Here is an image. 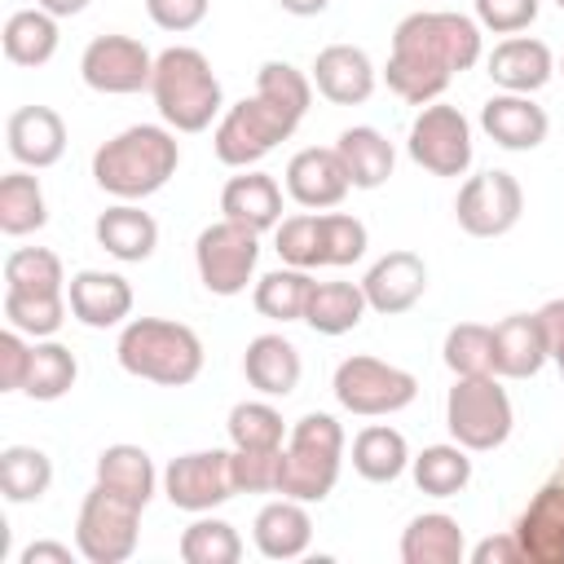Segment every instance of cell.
I'll return each mask as SVG.
<instances>
[{
    "label": "cell",
    "instance_id": "6da1fadb",
    "mask_svg": "<svg viewBox=\"0 0 564 564\" xmlns=\"http://www.w3.org/2000/svg\"><path fill=\"white\" fill-rule=\"evenodd\" d=\"M480 62V26L463 13H410L392 31L388 88L410 106H427L454 75Z\"/></svg>",
    "mask_w": 564,
    "mask_h": 564
},
{
    "label": "cell",
    "instance_id": "7a4b0ae2",
    "mask_svg": "<svg viewBox=\"0 0 564 564\" xmlns=\"http://www.w3.org/2000/svg\"><path fill=\"white\" fill-rule=\"evenodd\" d=\"M313 84L291 66V62H264L256 70V97L238 101L225 110L216 123V159L229 167H247L264 159L278 141H286L300 119L308 115Z\"/></svg>",
    "mask_w": 564,
    "mask_h": 564
},
{
    "label": "cell",
    "instance_id": "3957f363",
    "mask_svg": "<svg viewBox=\"0 0 564 564\" xmlns=\"http://www.w3.org/2000/svg\"><path fill=\"white\" fill-rule=\"evenodd\" d=\"M176 163H181V150H176V137L167 128L132 123L93 154V181L106 194L132 203V198L163 189L172 181Z\"/></svg>",
    "mask_w": 564,
    "mask_h": 564
},
{
    "label": "cell",
    "instance_id": "277c9868",
    "mask_svg": "<svg viewBox=\"0 0 564 564\" xmlns=\"http://www.w3.org/2000/svg\"><path fill=\"white\" fill-rule=\"evenodd\" d=\"M119 366L137 379L163 383V388H185L203 370V344L189 326L167 322V317H137L119 335Z\"/></svg>",
    "mask_w": 564,
    "mask_h": 564
},
{
    "label": "cell",
    "instance_id": "5b68a950",
    "mask_svg": "<svg viewBox=\"0 0 564 564\" xmlns=\"http://www.w3.org/2000/svg\"><path fill=\"white\" fill-rule=\"evenodd\" d=\"M150 93L163 123H172L176 132H203L220 110V79L212 75V62L185 44L154 57Z\"/></svg>",
    "mask_w": 564,
    "mask_h": 564
},
{
    "label": "cell",
    "instance_id": "8992f818",
    "mask_svg": "<svg viewBox=\"0 0 564 564\" xmlns=\"http://www.w3.org/2000/svg\"><path fill=\"white\" fill-rule=\"evenodd\" d=\"M339 454H344V427L330 414L317 410L304 414L282 449L278 494L295 502H322L339 480Z\"/></svg>",
    "mask_w": 564,
    "mask_h": 564
},
{
    "label": "cell",
    "instance_id": "52a82bcc",
    "mask_svg": "<svg viewBox=\"0 0 564 564\" xmlns=\"http://www.w3.org/2000/svg\"><path fill=\"white\" fill-rule=\"evenodd\" d=\"M141 502L106 489L101 480L84 494L79 520H75V551L88 564H123L137 551V524H141Z\"/></svg>",
    "mask_w": 564,
    "mask_h": 564
},
{
    "label": "cell",
    "instance_id": "ba28073f",
    "mask_svg": "<svg viewBox=\"0 0 564 564\" xmlns=\"http://www.w3.org/2000/svg\"><path fill=\"white\" fill-rule=\"evenodd\" d=\"M445 427L463 449H498L511 436V401L494 375H458L445 397Z\"/></svg>",
    "mask_w": 564,
    "mask_h": 564
},
{
    "label": "cell",
    "instance_id": "9c48e42d",
    "mask_svg": "<svg viewBox=\"0 0 564 564\" xmlns=\"http://www.w3.org/2000/svg\"><path fill=\"white\" fill-rule=\"evenodd\" d=\"M414 392H419V379L379 357H344L335 366V397L344 410H352L361 419L405 410L414 401Z\"/></svg>",
    "mask_w": 564,
    "mask_h": 564
},
{
    "label": "cell",
    "instance_id": "30bf717a",
    "mask_svg": "<svg viewBox=\"0 0 564 564\" xmlns=\"http://www.w3.org/2000/svg\"><path fill=\"white\" fill-rule=\"evenodd\" d=\"M260 256V234L238 225V220H216L198 234L194 242V260H198V278L212 295H238L251 282Z\"/></svg>",
    "mask_w": 564,
    "mask_h": 564
},
{
    "label": "cell",
    "instance_id": "8fae6325",
    "mask_svg": "<svg viewBox=\"0 0 564 564\" xmlns=\"http://www.w3.org/2000/svg\"><path fill=\"white\" fill-rule=\"evenodd\" d=\"M410 159L432 176H463L471 163V123L458 106H423L410 123Z\"/></svg>",
    "mask_w": 564,
    "mask_h": 564
},
{
    "label": "cell",
    "instance_id": "7c38bea8",
    "mask_svg": "<svg viewBox=\"0 0 564 564\" xmlns=\"http://www.w3.org/2000/svg\"><path fill=\"white\" fill-rule=\"evenodd\" d=\"M520 212H524V189L502 167H489L480 176H467L463 189H458V203H454V216H458V225L471 238H498V234H507L520 220Z\"/></svg>",
    "mask_w": 564,
    "mask_h": 564
},
{
    "label": "cell",
    "instance_id": "4fadbf2b",
    "mask_svg": "<svg viewBox=\"0 0 564 564\" xmlns=\"http://www.w3.org/2000/svg\"><path fill=\"white\" fill-rule=\"evenodd\" d=\"M79 75L97 93H141L154 79V57L132 35H97L79 57Z\"/></svg>",
    "mask_w": 564,
    "mask_h": 564
},
{
    "label": "cell",
    "instance_id": "5bb4252c",
    "mask_svg": "<svg viewBox=\"0 0 564 564\" xmlns=\"http://www.w3.org/2000/svg\"><path fill=\"white\" fill-rule=\"evenodd\" d=\"M163 494L181 511H212L225 498H234V476H229V454L225 449H194L167 463L163 471Z\"/></svg>",
    "mask_w": 564,
    "mask_h": 564
},
{
    "label": "cell",
    "instance_id": "9a60e30c",
    "mask_svg": "<svg viewBox=\"0 0 564 564\" xmlns=\"http://www.w3.org/2000/svg\"><path fill=\"white\" fill-rule=\"evenodd\" d=\"M361 291H366V304H370L375 313H383V317L405 313V308H414L419 295L427 291V264H423L414 251H388L383 260L370 264Z\"/></svg>",
    "mask_w": 564,
    "mask_h": 564
},
{
    "label": "cell",
    "instance_id": "2e32d148",
    "mask_svg": "<svg viewBox=\"0 0 564 564\" xmlns=\"http://www.w3.org/2000/svg\"><path fill=\"white\" fill-rule=\"evenodd\" d=\"M286 189L300 207H335L344 203V194L352 189L348 181V167L339 159V150H322V145H308L300 154H291L286 163Z\"/></svg>",
    "mask_w": 564,
    "mask_h": 564
},
{
    "label": "cell",
    "instance_id": "e0dca14e",
    "mask_svg": "<svg viewBox=\"0 0 564 564\" xmlns=\"http://www.w3.org/2000/svg\"><path fill=\"white\" fill-rule=\"evenodd\" d=\"M66 304L70 313L93 326V330H106V326H119L128 313H132V286L128 278L119 273H101V269H79L66 286Z\"/></svg>",
    "mask_w": 564,
    "mask_h": 564
},
{
    "label": "cell",
    "instance_id": "ac0fdd59",
    "mask_svg": "<svg viewBox=\"0 0 564 564\" xmlns=\"http://www.w3.org/2000/svg\"><path fill=\"white\" fill-rule=\"evenodd\" d=\"M516 538L524 546V560L564 564V480H546L533 494V502L516 524Z\"/></svg>",
    "mask_w": 564,
    "mask_h": 564
},
{
    "label": "cell",
    "instance_id": "d6986e66",
    "mask_svg": "<svg viewBox=\"0 0 564 564\" xmlns=\"http://www.w3.org/2000/svg\"><path fill=\"white\" fill-rule=\"evenodd\" d=\"M313 84L335 106H361L375 93V66L357 44H326L313 57Z\"/></svg>",
    "mask_w": 564,
    "mask_h": 564
},
{
    "label": "cell",
    "instance_id": "ffe728a7",
    "mask_svg": "<svg viewBox=\"0 0 564 564\" xmlns=\"http://www.w3.org/2000/svg\"><path fill=\"white\" fill-rule=\"evenodd\" d=\"M4 141H9V154L26 167H53L66 150V123L57 110L48 106H22L9 115L4 123Z\"/></svg>",
    "mask_w": 564,
    "mask_h": 564
},
{
    "label": "cell",
    "instance_id": "44dd1931",
    "mask_svg": "<svg viewBox=\"0 0 564 564\" xmlns=\"http://www.w3.org/2000/svg\"><path fill=\"white\" fill-rule=\"evenodd\" d=\"M480 128L502 145V150H533L546 141V110L529 101V93H498L480 106Z\"/></svg>",
    "mask_w": 564,
    "mask_h": 564
},
{
    "label": "cell",
    "instance_id": "7402d4cb",
    "mask_svg": "<svg viewBox=\"0 0 564 564\" xmlns=\"http://www.w3.org/2000/svg\"><path fill=\"white\" fill-rule=\"evenodd\" d=\"M546 330L538 313H511L494 326V375L502 379H529L546 361Z\"/></svg>",
    "mask_w": 564,
    "mask_h": 564
},
{
    "label": "cell",
    "instance_id": "603a6c76",
    "mask_svg": "<svg viewBox=\"0 0 564 564\" xmlns=\"http://www.w3.org/2000/svg\"><path fill=\"white\" fill-rule=\"evenodd\" d=\"M551 70H555L551 48L529 35H511L489 53V79L507 93H538L551 79Z\"/></svg>",
    "mask_w": 564,
    "mask_h": 564
},
{
    "label": "cell",
    "instance_id": "cb8c5ba5",
    "mask_svg": "<svg viewBox=\"0 0 564 564\" xmlns=\"http://www.w3.org/2000/svg\"><path fill=\"white\" fill-rule=\"evenodd\" d=\"M220 212H225V220H238V225L264 234V229L282 225V189L264 172L229 176V185L220 189Z\"/></svg>",
    "mask_w": 564,
    "mask_h": 564
},
{
    "label": "cell",
    "instance_id": "d4e9b609",
    "mask_svg": "<svg viewBox=\"0 0 564 564\" xmlns=\"http://www.w3.org/2000/svg\"><path fill=\"white\" fill-rule=\"evenodd\" d=\"M242 375L264 397H291L300 383V352L282 335H256L242 352Z\"/></svg>",
    "mask_w": 564,
    "mask_h": 564
},
{
    "label": "cell",
    "instance_id": "484cf974",
    "mask_svg": "<svg viewBox=\"0 0 564 564\" xmlns=\"http://www.w3.org/2000/svg\"><path fill=\"white\" fill-rule=\"evenodd\" d=\"M251 529H256L260 555H269V560H295V555H304V546L313 538V520H308L304 502H295V498H278V502L260 507Z\"/></svg>",
    "mask_w": 564,
    "mask_h": 564
},
{
    "label": "cell",
    "instance_id": "4316f807",
    "mask_svg": "<svg viewBox=\"0 0 564 564\" xmlns=\"http://www.w3.org/2000/svg\"><path fill=\"white\" fill-rule=\"evenodd\" d=\"M97 242H101V251H110L115 260L137 264V260H145V256L154 251L159 225H154L150 212H141V207H132V203H119V207H106V212L97 216Z\"/></svg>",
    "mask_w": 564,
    "mask_h": 564
},
{
    "label": "cell",
    "instance_id": "83f0119b",
    "mask_svg": "<svg viewBox=\"0 0 564 564\" xmlns=\"http://www.w3.org/2000/svg\"><path fill=\"white\" fill-rule=\"evenodd\" d=\"M463 529L445 511L414 516L401 533V560L405 564H458L463 560Z\"/></svg>",
    "mask_w": 564,
    "mask_h": 564
},
{
    "label": "cell",
    "instance_id": "f1b7e54d",
    "mask_svg": "<svg viewBox=\"0 0 564 564\" xmlns=\"http://www.w3.org/2000/svg\"><path fill=\"white\" fill-rule=\"evenodd\" d=\"M335 150H339V159H344V167H348V181L357 185V189H379L388 176H392V163H397V154H392V141L383 137V132H375V128H344L339 132V141H335Z\"/></svg>",
    "mask_w": 564,
    "mask_h": 564
},
{
    "label": "cell",
    "instance_id": "f546056e",
    "mask_svg": "<svg viewBox=\"0 0 564 564\" xmlns=\"http://www.w3.org/2000/svg\"><path fill=\"white\" fill-rule=\"evenodd\" d=\"M0 44L13 66H44L57 53V18L48 9H18L9 13Z\"/></svg>",
    "mask_w": 564,
    "mask_h": 564
},
{
    "label": "cell",
    "instance_id": "4dcf8cb0",
    "mask_svg": "<svg viewBox=\"0 0 564 564\" xmlns=\"http://www.w3.org/2000/svg\"><path fill=\"white\" fill-rule=\"evenodd\" d=\"M366 291L352 286V282H313L308 291V304H304V322L317 330V335H344L361 322L366 313Z\"/></svg>",
    "mask_w": 564,
    "mask_h": 564
},
{
    "label": "cell",
    "instance_id": "1f68e13d",
    "mask_svg": "<svg viewBox=\"0 0 564 564\" xmlns=\"http://www.w3.org/2000/svg\"><path fill=\"white\" fill-rule=\"evenodd\" d=\"M405 463H410V449H405V436L397 427L375 423V427H361L357 432V441H352V467H357V476H366L375 485H388V480H397L405 471Z\"/></svg>",
    "mask_w": 564,
    "mask_h": 564
},
{
    "label": "cell",
    "instance_id": "d6a6232c",
    "mask_svg": "<svg viewBox=\"0 0 564 564\" xmlns=\"http://www.w3.org/2000/svg\"><path fill=\"white\" fill-rule=\"evenodd\" d=\"M97 480L145 507L154 494V463L141 445H106L97 458Z\"/></svg>",
    "mask_w": 564,
    "mask_h": 564
},
{
    "label": "cell",
    "instance_id": "836d02e7",
    "mask_svg": "<svg viewBox=\"0 0 564 564\" xmlns=\"http://www.w3.org/2000/svg\"><path fill=\"white\" fill-rule=\"evenodd\" d=\"M53 485V463L35 445H9L0 449V494L9 502H35Z\"/></svg>",
    "mask_w": 564,
    "mask_h": 564
},
{
    "label": "cell",
    "instance_id": "e575fe53",
    "mask_svg": "<svg viewBox=\"0 0 564 564\" xmlns=\"http://www.w3.org/2000/svg\"><path fill=\"white\" fill-rule=\"evenodd\" d=\"M44 220H48V212H44L40 181L31 172H4L0 176V229L9 238H22V234L40 229Z\"/></svg>",
    "mask_w": 564,
    "mask_h": 564
},
{
    "label": "cell",
    "instance_id": "d590c367",
    "mask_svg": "<svg viewBox=\"0 0 564 564\" xmlns=\"http://www.w3.org/2000/svg\"><path fill=\"white\" fill-rule=\"evenodd\" d=\"M308 291H313V278L308 269H273L256 282V308L260 317H273V322H304V304H308Z\"/></svg>",
    "mask_w": 564,
    "mask_h": 564
},
{
    "label": "cell",
    "instance_id": "8d00e7d4",
    "mask_svg": "<svg viewBox=\"0 0 564 564\" xmlns=\"http://www.w3.org/2000/svg\"><path fill=\"white\" fill-rule=\"evenodd\" d=\"M467 480H471V458L458 441L454 445H427L414 458V485L432 498H454Z\"/></svg>",
    "mask_w": 564,
    "mask_h": 564
},
{
    "label": "cell",
    "instance_id": "74e56055",
    "mask_svg": "<svg viewBox=\"0 0 564 564\" xmlns=\"http://www.w3.org/2000/svg\"><path fill=\"white\" fill-rule=\"evenodd\" d=\"M62 260L44 247H18L4 256V291L22 295H62Z\"/></svg>",
    "mask_w": 564,
    "mask_h": 564
},
{
    "label": "cell",
    "instance_id": "f35d334b",
    "mask_svg": "<svg viewBox=\"0 0 564 564\" xmlns=\"http://www.w3.org/2000/svg\"><path fill=\"white\" fill-rule=\"evenodd\" d=\"M75 375H79V366H75V352L66 348V344H35L31 348V375H26V397H35V401H57V397H66L70 392V383H75Z\"/></svg>",
    "mask_w": 564,
    "mask_h": 564
},
{
    "label": "cell",
    "instance_id": "ab89813d",
    "mask_svg": "<svg viewBox=\"0 0 564 564\" xmlns=\"http://www.w3.org/2000/svg\"><path fill=\"white\" fill-rule=\"evenodd\" d=\"M181 560L185 564H238L242 560V538L225 520H194L181 533Z\"/></svg>",
    "mask_w": 564,
    "mask_h": 564
},
{
    "label": "cell",
    "instance_id": "60d3db41",
    "mask_svg": "<svg viewBox=\"0 0 564 564\" xmlns=\"http://www.w3.org/2000/svg\"><path fill=\"white\" fill-rule=\"evenodd\" d=\"M225 427L234 449H282V414L269 401H238Z\"/></svg>",
    "mask_w": 564,
    "mask_h": 564
},
{
    "label": "cell",
    "instance_id": "b9f144b4",
    "mask_svg": "<svg viewBox=\"0 0 564 564\" xmlns=\"http://www.w3.org/2000/svg\"><path fill=\"white\" fill-rule=\"evenodd\" d=\"M445 366L454 375H494V326L458 322L445 335Z\"/></svg>",
    "mask_w": 564,
    "mask_h": 564
},
{
    "label": "cell",
    "instance_id": "7bdbcfd3",
    "mask_svg": "<svg viewBox=\"0 0 564 564\" xmlns=\"http://www.w3.org/2000/svg\"><path fill=\"white\" fill-rule=\"evenodd\" d=\"M4 317L13 330L48 339L62 317H66V300L62 295H22V291H4Z\"/></svg>",
    "mask_w": 564,
    "mask_h": 564
},
{
    "label": "cell",
    "instance_id": "ee69618b",
    "mask_svg": "<svg viewBox=\"0 0 564 564\" xmlns=\"http://www.w3.org/2000/svg\"><path fill=\"white\" fill-rule=\"evenodd\" d=\"M278 256L295 269H317L322 264V216L313 212L286 216L278 225Z\"/></svg>",
    "mask_w": 564,
    "mask_h": 564
},
{
    "label": "cell",
    "instance_id": "f6af8a7d",
    "mask_svg": "<svg viewBox=\"0 0 564 564\" xmlns=\"http://www.w3.org/2000/svg\"><path fill=\"white\" fill-rule=\"evenodd\" d=\"M278 467H282V449H234L229 454L234 494H278Z\"/></svg>",
    "mask_w": 564,
    "mask_h": 564
},
{
    "label": "cell",
    "instance_id": "bcb514c9",
    "mask_svg": "<svg viewBox=\"0 0 564 564\" xmlns=\"http://www.w3.org/2000/svg\"><path fill=\"white\" fill-rule=\"evenodd\" d=\"M366 251V225L344 212L322 216V264H352Z\"/></svg>",
    "mask_w": 564,
    "mask_h": 564
},
{
    "label": "cell",
    "instance_id": "7dc6e473",
    "mask_svg": "<svg viewBox=\"0 0 564 564\" xmlns=\"http://www.w3.org/2000/svg\"><path fill=\"white\" fill-rule=\"evenodd\" d=\"M476 18L498 35H516L538 18V0H476Z\"/></svg>",
    "mask_w": 564,
    "mask_h": 564
},
{
    "label": "cell",
    "instance_id": "c3c4849f",
    "mask_svg": "<svg viewBox=\"0 0 564 564\" xmlns=\"http://www.w3.org/2000/svg\"><path fill=\"white\" fill-rule=\"evenodd\" d=\"M26 375H31V344L22 339V330L9 326L0 335V383H4V392H22Z\"/></svg>",
    "mask_w": 564,
    "mask_h": 564
},
{
    "label": "cell",
    "instance_id": "681fc988",
    "mask_svg": "<svg viewBox=\"0 0 564 564\" xmlns=\"http://www.w3.org/2000/svg\"><path fill=\"white\" fill-rule=\"evenodd\" d=\"M207 4L212 0H145V13L163 31H194L207 18Z\"/></svg>",
    "mask_w": 564,
    "mask_h": 564
},
{
    "label": "cell",
    "instance_id": "f907efd6",
    "mask_svg": "<svg viewBox=\"0 0 564 564\" xmlns=\"http://www.w3.org/2000/svg\"><path fill=\"white\" fill-rule=\"evenodd\" d=\"M520 560H524V546L516 533H494L471 551V564H520Z\"/></svg>",
    "mask_w": 564,
    "mask_h": 564
},
{
    "label": "cell",
    "instance_id": "816d5d0a",
    "mask_svg": "<svg viewBox=\"0 0 564 564\" xmlns=\"http://www.w3.org/2000/svg\"><path fill=\"white\" fill-rule=\"evenodd\" d=\"M538 317H542V330H546V352L564 375V300H546Z\"/></svg>",
    "mask_w": 564,
    "mask_h": 564
},
{
    "label": "cell",
    "instance_id": "f5cc1de1",
    "mask_svg": "<svg viewBox=\"0 0 564 564\" xmlns=\"http://www.w3.org/2000/svg\"><path fill=\"white\" fill-rule=\"evenodd\" d=\"M22 564H70V546H62V542H31L22 551Z\"/></svg>",
    "mask_w": 564,
    "mask_h": 564
},
{
    "label": "cell",
    "instance_id": "db71d44e",
    "mask_svg": "<svg viewBox=\"0 0 564 564\" xmlns=\"http://www.w3.org/2000/svg\"><path fill=\"white\" fill-rule=\"evenodd\" d=\"M286 13H295V18H313V13H322L330 0H278Z\"/></svg>",
    "mask_w": 564,
    "mask_h": 564
},
{
    "label": "cell",
    "instance_id": "11a10c76",
    "mask_svg": "<svg viewBox=\"0 0 564 564\" xmlns=\"http://www.w3.org/2000/svg\"><path fill=\"white\" fill-rule=\"evenodd\" d=\"M35 4H40V9H48L53 18H70V13H79L88 0H35Z\"/></svg>",
    "mask_w": 564,
    "mask_h": 564
},
{
    "label": "cell",
    "instance_id": "9f6ffc18",
    "mask_svg": "<svg viewBox=\"0 0 564 564\" xmlns=\"http://www.w3.org/2000/svg\"><path fill=\"white\" fill-rule=\"evenodd\" d=\"M555 4H560V9H564V0H555Z\"/></svg>",
    "mask_w": 564,
    "mask_h": 564
},
{
    "label": "cell",
    "instance_id": "6f0895ef",
    "mask_svg": "<svg viewBox=\"0 0 564 564\" xmlns=\"http://www.w3.org/2000/svg\"><path fill=\"white\" fill-rule=\"evenodd\" d=\"M560 70H564V62H560Z\"/></svg>",
    "mask_w": 564,
    "mask_h": 564
},
{
    "label": "cell",
    "instance_id": "680465c9",
    "mask_svg": "<svg viewBox=\"0 0 564 564\" xmlns=\"http://www.w3.org/2000/svg\"><path fill=\"white\" fill-rule=\"evenodd\" d=\"M560 463H564V458H560Z\"/></svg>",
    "mask_w": 564,
    "mask_h": 564
}]
</instances>
